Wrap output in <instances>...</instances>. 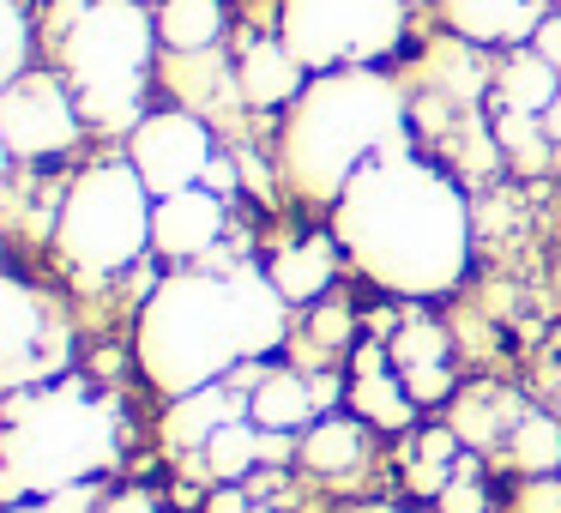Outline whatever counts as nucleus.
I'll return each mask as SVG.
<instances>
[{
  "mask_svg": "<svg viewBox=\"0 0 561 513\" xmlns=\"http://www.w3.org/2000/svg\"><path fill=\"white\" fill-rule=\"evenodd\" d=\"M332 236L368 284L392 296H447L471 272V206L440 163L416 146L363 163L332 206Z\"/></svg>",
  "mask_w": 561,
  "mask_h": 513,
  "instance_id": "f257e3e1",
  "label": "nucleus"
},
{
  "mask_svg": "<svg viewBox=\"0 0 561 513\" xmlns=\"http://www.w3.org/2000/svg\"><path fill=\"white\" fill-rule=\"evenodd\" d=\"M284 332H290V303L266 278V266H175L139 308L134 363L151 380V392L182 399V392L230 380L242 363L272 356Z\"/></svg>",
  "mask_w": 561,
  "mask_h": 513,
  "instance_id": "f03ea898",
  "label": "nucleus"
},
{
  "mask_svg": "<svg viewBox=\"0 0 561 513\" xmlns=\"http://www.w3.org/2000/svg\"><path fill=\"white\" fill-rule=\"evenodd\" d=\"M411 146V110L392 73L380 67H339L314 73L308 91L284 110L278 127V182L302 206H339L356 170L387 151Z\"/></svg>",
  "mask_w": 561,
  "mask_h": 513,
  "instance_id": "7ed1b4c3",
  "label": "nucleus"
},
{
  "mask_svg": "<svg viewBox=\"0 0 561 513\" xmlns=\"http://www.w3.org/2000/svg\"><path fill=\"white\" fill-rule=\"evenodd\" d=\"M122 429L103 392L85 380H49V387L7 392L0 404V495L31 501L73 483H98L115 465Z\"/></svg>",
  "mask_w": 561,
  "mask_h": 513,
  "instance_id": "20e7f679",
  "label": "nucleus"
},
{
  "mask_svg": "<svg viewBox=\"0 0 561 513\" xmlns=\"http://www.w3.org/2000/svg\"><path fill=\"white\" fill-rule=\"evenodd\" d=\"M158 13L146 0H61L55 19V73L73 86L91 134L127 139L146 122L158 79Z\"/></svg>",
  "mask_w": 561,
  "mask_h": 513,
  "instance_id": "39448f33",
  "label": "nucleus"
},
{
  "mask_svg": "<svg viewBox=\"0 0 561 513\" xmlns=\"http://www.w3.org/2000/svg\"><path fill=\"white\" fill-rule=\"evenodd\" d=\"M151 212L158 194L127 158H98L67 182L55 206V254L79 284L122 278L151 248Z\"/></svg>",
  "mask_w": 561,
  "mask_h": 513,
  "instance_id": "423d86ee",
  "label": "nucleus"
},
{
  "mask_svg": "<svg viewBox=\"0 0 561 513\" xmlns=\"http://www.w3.org/2000/svg\"><path fill=\"white\" fill-rule=\"evenodd\" d=\"M404 0H278V37L308 73L380 67L404 43Z\"/></svg>",
  "mask_w": 561,
  "mask_h": 513,
  "instance_id": "0eeeda50",
  "label": "nucleus"
},
{
  "mask_svg": "<svg viewBox=\"0 0 561 513\" xmlns=\"http://www.w3.org/2000/svg\"><path fill=\"white\" fill-rule=\"evenodd\" d=\"M91 134L73 86L55 67H31L25 79L0 86V146L13 163H55Z\"/></svg>",
  "mask_w": 561,
  "mask_h": 513,
  "instance_id": "6e6552de",
  "label": "nucleus"
},
{
  "mask_svg": "<svg viewBox=\"0 0 561 513\" xmlns=\"http://www.w3.org/2000/svg\"><path fill=\"white\" fill-rule=\"evenodd\" d=\"M67 351H73V339H67L61 315L49 308V296H37L13 272L0 284V380H7V392L61 380Z\"/></svg>",
  "mask_w": 561,
  "mask_h": 513,
  "instance_id": "1a4fd4ad",
  "label": "nucleus"
},
{
  "mask_svg": "<svg viewBox=\"0 0 561 513\" xmlns=\"http://www.w3.org/2000/svg\"><path fill=\"white\" fill-rule=\"evenodd\" d=\"M127 163H134L139 175H146L151 194H182V187H199L211 175V163H218V134H211V122L199 110H151L146 122L127 134Z\"/></svg>",
  "mask_w": 561,
  "mask_h": 513,
  "instance_id": "9d476101",
  "label": "nucleus"
},
{
  "mask_svg": "<svg viewBox=\"0 0 561 513\" xmlns=\"http://www.w3.org/2000/svg\"><path fill=\"white\" fill-rule=\"evenodd\" d=\"M224 194H211L206 182L182 187V194H163L151 212V254L170 260V266H199L211 248L224 242Z\"/></svg>",
  "mask_w": 561,
  "mask_h": 513,
  "instance_id": "9b49d317",
  "label": "nucleus"
},
{
  "mask_svg": "<svg viewBox=\"0 0 561 513\" xmlns=\"http://www.w3.org/2000/svg\"><path fill=\"white\" fill-rule=\"evenodd\" d=\"M236 103H248V110L272 115V110H290L296 98L308 91V67L290 55V43L278 37V31H266V37H242L236 43Z\"/></svg>",
  "mask_w": 561,
  "mask_h": 513,
  "instance_id": "f8f14e48",
  "label": "nucleus"
},
{
  "mask_svg": "<svg viewBox=\"0 0 561 513\" xmlns=\"http://www.w3.org/2000/svg\"><path fill=\"white\" fill-rule=\"evenodd\" d=\"M549 13V0H440V25L471 49H525Z\"/></svg>",
  "mask_w": 561,
  "mask_h": 513,
  "instance_id": "ddd939ff",
  "label": "nucleus"
},
{
  "mask_svg": "<svg viewBox=\"0 0 561 513\" xmlns=\"http://www.w3.org/2000/svg\"><path fill=\"white\" fill-rule=\"evenodd\" d=\"M236 417H248V392H242V375L218 380V387H199V392H182V399H170V411H163V447L175 453V459H199V453L211 447V435H218L224 423H236Z\"/></svg>",
  "mask_w": 561,
  "mask_h": 513,
  "instance_id": "4468645a",
  "label": "nucleus"
},
{
  "mask_svg": "<svg viewBox=\"0 0 561 513\" xmlns=\"http://www.w3.org/2000/svg\"><path fill=\"white\" fill-rule=\"evenodd\" d=\"M339 236H308V242H290L278 248V254L266 260V278L278 284V296L290 308H308L320 303V296L332 290V278H339Z\"/></svg>",
  "mask_w": 561,
  "mask_h": 513,
  "instance_id": "2eb2a0df",
  "label": "nucleus"
},
{
  "mask_svg": "<svg viewBox=\"0 0 561 513\" xmlns=\"http://www.w3.org/2000/svg\"><path fill=\"white\" fill-rule=\"evenodd\" d=\"M392 368L411 387L416 404H435L453 392V368H447V332L435 320H411V327L392 339Z\"/></svg>",
  "mask_w": 561,
  "mask_h": 513,
  "instance_id": "dca6fc26",
  "label": "nucleus"
},
{
  "mask_svg": "<svg viewBox=\"0 0 561 513\" xmlns=\"http://www.w3.org/2000/svg\"><path fill=\"white\" fill-rule=\"evenodd\" d=\"M489 98H495V110H507V115H537V122H543L549 103L561 98V73L525 43V49H507V61L495 67Z\"/></svg>",
  "mask_w": 561,
  "mask_h": 513,
  "instance_id": "f3484780",
  "label": "nucleus"
},
{
  "mask_svg": "<svg viewBox=\"0 0 561 513\" xmlns=\"http://www.w3.org/2000/svg\"><path fill=\"white\" fill-rule=\"evenodd\" d=\"M248 417L260 429H278V435H296L320 417V392L308 375H290V368H266L260 387L248 392Z\"/></svg>",
  "mask_w": 561,
  "mask_h": 513,
  "instance_id": "a211bd4d",
  "label": "nucleus"
},
{
  "mask_svg": "<svg viewBox=\"0 0 561 513\" xmlns=\"http://www.w3.org/2000/svg\"><path fill=\"white\" fill-rule=\"evenodd\" d=\"M158 43L170 55H211L230 31V7L224 0H158Z\"/></svg>",
  "mask_w": 561,
  "mask_h": 513,
  "instance_id": "6ab92c4d",
  "label": "nucleus"
},
{
  "mask_svg": "<svg viewBox=\"0 0 561 513\" xmlns=\"http://www.w3.org/2000/svg\"><path fill=\"white\" fill-rule=\"evenodd\" d=\"M351 404H356V417L375 423V429H411V417H416L411 387H404L399 368H387L380 356H363V375L351 380Z\"/></svg>",
  "mask_w": 561,
  "mask_h": 513,
  "instance_id": "aec40b11",
  "label": "nucleus"
},
{
  "mask_svg": "<svg viewBox=\"0 0 561 513\" xmlns=\"http://www.w3.org/2000/svg\"><path fill=\"white\" fill-rule=\"evenodd\" d=\"M296 453H302V465L320 477H351L368 453V435H363L356 417H314V423L302 429V447Z\"/></svg>",
  "mask_w": 561,
  "mask_h": 513,
  "instance_id": "412c9836",
  "label": "nucleus"
},
{
  "mask_svg": "<svg viewBox=\"0 0 561 513\" xmlns=\"http://www.w3.org/2000/svg\"><path fill=\"white\" fill-rule=\"evenodd\" d=\"M199 459H206V471L218 477V483H242V477L266 459V429H260L254 417H236V423H224L218 435H211V447L199 453Z\"/></svg>",
  "mask_w": 561,
  "mask_h": 513,
  "instance_id": "4be33fe9",
  "label": "nucleus"
},
{
  "mask_svg": "<svg viewBox=\"0 0 561 513\" xmlns=\"http://www.w3.org/2000/svg\"><path fill=\"white\" fill-rule=\"evenodd\" d=\"M507 447H513V465L531 471V477H556L561 471V429L549 423L543 411H525L519 423H513Z\"/></svg>",
  "mask_w": 561,
  "mask_h": 513,
  "instance_id": "5701e85b",
  "label": "nucleus"
},
{
  "mask_svg": "<svg viewBox=\"0 0 561 513\" xmlns=\"http://www.w3.org/2000/svg\"><path fill=\"white\" fill-rule=\"evenodd\" d=\"M0 31H7V49H0V86L31 73V7L25 0H0Z\"/></svg>",
  "mask_w": 561,
  "mask_h": 513,
  "instance_id": "b1692460",
  "label": "nucleus"
},
{
  "mask_svg": "<svg viewBox=\"0 0 561 513\" xmlns=\"http://www.w3.org/2000/svg\"><path fill=\"white\" fill-rule=\"evenodd\" d=\"M98 483H73L55 495H31V501H7V513H98Z\"/></svg>",
  "mask_w": 561,
  "mask_h": 513,
  "instance_id": "393cba45",
  "label": "nucleus"
},
{
  "mask_svg": "<svg viewBox=\"0 0 561 513\" xmlns=\"http://www.w3.org/2000/svg\"><path fill=\"white\" fill-rule=\"evenodd\" d=\"M531 49H537V55H543V61H549V67H556V73H561V7H556V13H549V19H543V25H537V37H531Z\"/></svg>",
  "mask_w": 561,
  "mask_h": 513,
  "instance_id": "a878e982",
  "label": "nucleus"
},
{
  "mask_svg": "<svg viewBox=\"0 0 561 513\" xmlns=\"http://www.w3.org/2000/svg\"><path fill=\"white\" fill-rule=\"evenodd\" d=\"M98 513H163V508L146 495V489H115V495H103Z\"/></svg>",
  "mask_w": 561,
  "mask_h": 513,
  "instance_id": "bb28decb",
  "label": "nucleus"
},
{
  "mask_svg": "<svg viewBox=\"0 0 561 513\" xmlns=\"http://www.w3.org/2000/svg\"><path fill=\"white\" fill-rule=\"evenodd\" d=\"M440 508H447V513H483V489L447 483V489H440Z\"/></svg>",
  "mask_w": 561,
  "mask_h": 513,
  "instance_id": "cd10ccee",
  "label": "nucleus"
},
{
  "mask_svg": "<svg viewBox=\"0 0 561 513\" xmlns=\"http://www.w3.org/2000/svg\"><path fill=\"white\" fill-rule=\"evenodd\" d=\"M206 513H254V501L242 495V483H218L206 501Z\"/></svg>",
  "mask_w": 561,
  "mask_h": 513,
  "instance_id": "c85d7f7f",
  "label": "nucleus"
},
{
  "mask_svg": "<svg viewBox=\"0 0 561 513\" xmlns=\"http://www.w3.org/2000/svg\"><path fill=\"white\" fill-rule=\"evenodd\" d=\"M543 134H549V139H556V146H561V98L549 103V115H543Z\"/></svg>",
  "mask_w": 561,
  "mask_h": 513,
  "instance_id": "c756f323",
  "label": "nucleus"
},
{
  "mask_svg": "<svg viewBox=\"0 0 561 513\" xmlns=\"http://www.w3.org/2000/svg\"><path fill=\"white\" fill-rule=\"evenodd\" d=\"M254 513H272V508H254Z\"/></svg>",
  "mask_w": 561,
  "mask_h": 513,
  "instance_id": "7c9ffc66",
  "label": "nucleus"
},
{
  "mask_svg": "<svg viewBox=\"0 0 561 513\" xmlns=\"http://www.w3.org/2000/svg\"><path fill=\"white\" fill-rule=\"evenodd\" d=\"M556 7H561V0H556Z\"/></svg>",
  "mask_w": 561,
  "mask_h": 513,
  "instance_id": "2f4dec72",
  "label": "nucleus"
}]
</instances>
